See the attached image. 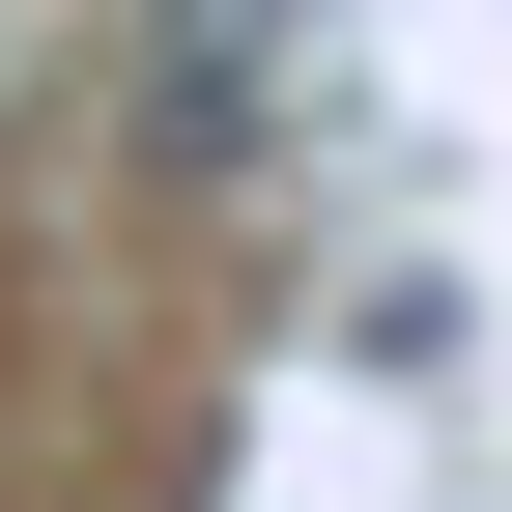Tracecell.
<instances>
[{"instance_id":"6da1fadb","label":"cell","mask_w":512,"mask_h":512,"mask_svg":"<svg viewBox=\"0 0 512 512\" xmlns=\"http://www.w3.org/2000/svg\"><path fill=\"white\" fill-rule=\"evenodd\" d=\"M256 29H285V0H143V114L171 143H256Z\"/></svg>"}]
</instances>
